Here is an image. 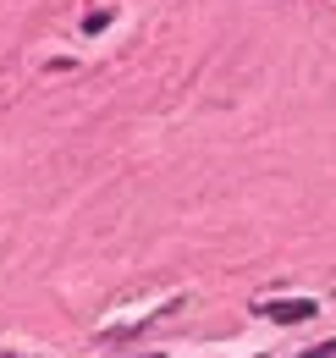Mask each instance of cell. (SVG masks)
Returning <instances> with one entry per match:
<instances>
[{
  "mask_svg": "<svg viewBox=\"0 0 336 358\" xmlns=\"http://www.w3.org/2000/svg\"><path fill=\"white\" fill-rule=\"evenodd\" d=\"M314 298H270V303H253V314L276 320V325H298V320H314Z\"/></svg>",
  "mask_w": 336,
  "mask_h": 358,
  "instance_id": "6da1fadb",
  "label": "cell"
},
{
  "mask_svg": "<svg viewBox=\"0 0 336 358\" xmlns=\"http://www.w3.org/2000/svg\"><path fill=\"white\" fill-rule=\"evenodd\" d=\"M298 358H336V336H331V342H320L314 353H298Z\"/></svg>",
  "mask_w": 336,
  "mask_h": 358,
  "instance_id": "7a4b0ae2",
  "label": "cell"
}]
</instances>
